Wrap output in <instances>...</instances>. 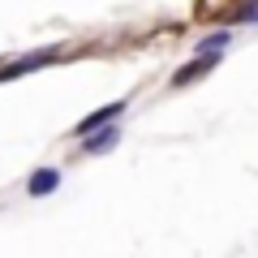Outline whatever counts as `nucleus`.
I'll list each match as a JSON object with an SVG mask.
<instances>
[{
    "instance_id": "nucleus-1",
    "label": "nucleus",
    "mask_w": 258,
    "mask_h": 258,
    "mask_svg": "<svg viewBox=\"0 0 258 258\" xmlns=\"http://www.w3.org/2000/svg\"><path fill=\"white\" fill-rule=\"evenodd\" d=\"M56 56H60V47H39V52H26L22 60H13V64H0V82H13V78H22V74H30V69H47V64H56Z\"/></svg>"
},
{
    "instance_id": "nucleus-2",
    "label": "nucleus",
    "mask_w": 258,
    "mask_h": 258,
    "mask_svg": "<svg viewBox=\"0 0 258 258\" xmlns=\"http://www.w3.org/2000/svg\"><path fill=\"white\" fill-rule=\"evenodd\" d=\"M215 64H220V52H198L189 64H181V69L172 74V86H189V82H198L203 74H211Z\"/></svg>"
},
{
    "instance_id": "nucleus-3",
    "label": "nucleus",
    "mask_w": 258,
    "mask_h": 258,
    "mask_svg": "<svg viewBox=\"0 0 258 258\" xmlns=\"http://www.w3.org/2000/svg\"><path fill=\"white\" fill-rule=\"evenodd\" d=\"M116 142H120V129H116V120H108V129L99 125V129H91L82 138V151L86 155H103V151H112Z\"/></svg>"
},
{
    "instance_id": "nucleus-4",
    "label": "nucleus",
    "mask_w": 258,
    "mask_h": 258,
    "mask_svg": "<svg viewBox=\"0 0 258 258\" xmlns=\"http://www.w3.org/2000/svg\"><path fill=\"white\" fill-rule=\"evenodd\" d=\"M120 112H125V99H116V103H103V108H95L91 116H82L74 125V134L78 138H86V134H91V129H99V125H108V120H116Z\"/></svg>"
},
{
    "instance_id": "nucleus-5",
    "label": "nucleus",
    "mask_w": 258,
    "mask_h": 258,
    "mask_svg": "<svg viewBox=\"0 0 258 258\" xmlns=\"http://www.w3.org/2000/svg\"><path fill=\"white\" fill-rule=\"evenodd\" d=\"M56 185H60V172H56V168H39V172L30 176V185H26V189L35 194V198H43V194H52Z\"/></svg>"
},
{
    "instance_id": "nucleus-6",
    "label": "nucleus",
    "mask_w": 258,
    "mask_h": 258,
    "mask_svg": "<svg viewBox=\"0 0 258 258\" xmlns=\"http://www.w3.org/2000/svg\"><path fill=\"white\" fill-rule=\"evenodd\" d=\"M224 47H228V30H215V35H207L198 43V52H224Z\"/></svg>"
}]
</instances>
